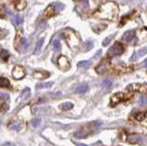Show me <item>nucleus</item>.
<instances>
[{
  "label": "nucleus",
  "mask_w": 147,
  "mask_h": 146,
  "mask_svg": "<svg viewBox=\"0 0 147 146\" xmlns=\"http://www.w3.org/2000/svg\"><path fill=\"white\" fill-rule=\"evenodd\" d=\"M7 109V104L5 99L0 98V112H4Z\"/></svg>",
  "instance_id": "4be33fe9"
},
{
  "label": "nucleus",
  "mask_w": 147,
  "mask_h": 146,
  "mask_svg": "<svg viewBox=\"0 0 147 146\" xmlns=\"http://www.w3.org/2000/svg\"><path fill=\"white\" fill-rule=\"evenodd\" d=\"M53 48L56 52H59L60 50H61V43H60V40H54L53 42Z\"/></svg>",
  "instance_id": "5701e85b"
},
{
  "label": "nucleus",
  "mask_w": 147,
  "mask_h": 146,
  "mask_svg": "<svg viewBox=\"0 0 147 146\" xmlns=\"http://www.w3.org/2000/svg\"><path fill=\"white\" fill-rule=\"evenodd\" d=\"M15 22H16V24L17 25H20L22 24V22H23V17L20 15H17L15 17Z\"/></svg>",
  "instance_id": "c85d7f7f"
},
{
  "label": "nucleus",
  "mask_w": 147,
  "mask_h": 146,
  "mask_svg": "<svg viewBox=\"0 0 147 146\" xmlns=\"http://www.w3.org/2000/svg\"><path fill=\"white\" fill-rule=\"evenodd\" d=\"M128 89L131 91H144L146 89V85L141 84H133L129 86Z\"/></svg>",
  "instance_id": "f8f14e48"
},
{
  "label": "nucleus",
  "mask_w": 147,
  "mask_h": 146,
  "mask_svg": "<svg viewBox=\"0 0 147 146\" xmlns=\"http://www.w3.org/2000/svg\"><path fill=\"white\" fill-rule=\"evenodd\" d=\"M63 37L71 48L77 46L80 42V40L76 36V34L72 30H64L63 31Z\"/></svg>",
  "instance_id": "f03ea898"
},
{
  "label": "nucleus",
  "mask_w": 147,
  "mask_h": 146,
  "mask_svg": "<svg viewBox=\"0 0 147 146\" xmlns=\"http://www.w3.org/2000/svg\"><path fill=\"white\" fill-rule=\"evenodd\" d=\"M134 31L133 30H129V31H126L125 33L123 34L122 36V40H124V42H130L131 40L134 38Z\"/></svg>",
  "instance_id": "9b49d317"
},
{
  "label": "nucleus",
  "mask_w": 147,
  "mask_h": 146,
  "mask_svg": "<svg viewBox=\"0 0 147 146\" xmlns=\"http://www.w3.org/2000/svg\"><path fill=\"white\" fill-rule=\"evenodd\" d=\"M141 123H142V124L144 125V126L147 127V118H144V120H142L141 121Z\"/></svg>",
  "instance_id": "72a5a7b5"
},
{
  "label": "nucleus",
  "mask_w": 147,
  "mask_h": 146,
  "mask_svg": "<svg viewBox=\"0 0 147 146\" xmlns=\"http://www.w3.org/2000/svg\"><path fill=\"white\" fill-rule=\"evenodd\" d=\"M43 42H44V39L43 38H41L38 40V42H37L36 44V48H35V53H38L40 52V50L41 48V46H42V44H43Z\"/></svg>",
  "instance_id": "6ab92c4d"
},
{
  "label": "nucleus",
  "mask_w": 147,
  "mask_h": 146,
  "mask_svg": "<svg viewBox=\"0 0 147 146\" xmlns=\"http://www.w3.org/2000/svg\"><path fill=\"white\" fill-rule=\"evenodd\" d=\"M3 146H13L11 143H6V144H4Z\"/></svg>",
  "instance_id": "e433bc0d"
},
{
  "label": "nucleus",
  "mask_w": 147,
  "mask_h": 146,
  "mask_svg": "<svg viewBox=\"0 0 147 146\" xmlns=\"http://www.w3.org/2000/svg\"><path fill=\"white\" fill-rule=\"evenodd\" d=\"M139 103L142 106H144V105H146L147 104V98L145 95H142L140 97V100H139Z\"/></svg>",
  "instance_id": "393cba45"
},
{
  "label": "nucleus",
  "mask_w": 147,
  "mask_h": 146,
  "mask_svg": "<svg viewBox=\"0 0 147 146\" xmlns=\"http://www.w3.org/2000/svg\"><path fill=\"white\" fill-rule=\"evenodd\" d=\"M127 141H129L130 143H146L147 141V139L145 136H142V135H138V134H135V135H130L128 137Z\"/></svg>",
  "instance_id": "39448f33"
},
{
  "label": "nucleus",
  "mask_w": 147,
  "mask_h": 146,
  "mask_svg": "<svg viewBox=\"0 0 147 146\" xmlns=\"http://www.w3.org/2000/svg\"><path fill=\"white\" fill-rule=\"evenodd\" d=\"M34 76L36 77V78H39V79H43L45 78V77L48 76V73H45V72H36L34 74Z\"/></svg>",
  "instance_id": "a211bd4d"
},
{
  "label": "nucleus",
  "mask_w": 147,
  "mask_h": 146,
  "mask_svg": "<svg viewBox=\"0 0 147 146\" xmlns=\"http://www.w3.org/2000/svg\"><path fill=\"white\" fill-rule=\"evenodd\" d=\"M119 12L118 6L114 2H106L102 4L98 10L96 12V16L103 20H115Z\"/></svg>",
  "instance_id": "f257e3e1"
},
{
  "label": "nucleus",
  "mask_w": 147,
  "mask_h": 146,
  "mask_svg": "<svg viewBox=\"0 0 147 146\" xmlns=\"http://www.w3.org/2000/svg\"><path fill=\"white\" fill-rule=\"evenodd\" d=\"M123 51H124V48L122 46V44L119 42H115L112 45V47H110L108 51V56L109 57L119 56L123 53Z\"/></svg>",
  "instance_id": "7ed1b4c3"
},
{
  "label": "nucleus",
  "mask_w": 147,
  "mask_h": 146,
  "mask_svg": "<svg viewBox=\"0 0 147 146\" xmlns=\"http://www.w3.org/2000/svg\"><path fill=\"white\" fill-rule=\"evenodd\" d=\"M125 98V96H124L123 93H117L113 95L111 97V105L112 106H115V105H117L118 103H119L121 101Z\"/></svg>",
  "instance_id": "9d476101"
},
{
  "label": "nucleus",
  "mask_w": 147,
  "mask_h": 146,
  "mask_svg": "<svg viewBox=\"0 0 147 146\" xmlns=\"http://www.w3.org/2000/svg\"><path fill=\"white\" fill-rule=\"evenodd\" d=\"M109 67H110L109 62L108 60H104L96 67V72L98 73V75H104L109 71Z\"/></svg>",
  "instance_id": "20e7f679"
},
{
  "label": "nucleus",
  "mask_w": 147,
  "mask_h": 146,
  "mask_svg": "<svg viewBox=\"0 0 147 146\" xmlns=\"http://www.w3.org/2000/svg\"><path fill=\"white\" fill-rule=\"evenodd\" d=\"M91 132V129L88 127V126H84L80 128L79 130H78L76 131V133L75 134V136L76 137V138H86L87 135H88L89 133Z\"/></svg>",
  "instance_id": "0eeeda50"
},
{
  "label": "nucleus",
  "mask_w": 147,
  "mask_h": 146,
  "mask_svg": "<svg viewBox=\"0 0 147 146\" xmlns=\"http://www.w3.org/2000/svg\"><path fill=\"white\" fill-rule=\"evenodd\" d=\"M53 6L55 7V9H57V10H61L63 8V4H60V3H54Z\"/></svg>",
  "instance_id": "7c9ffc66"
},
{
  "label": "nucleus",
  "mask_w": 147,
  "mask_h": 146,
  "mask_svg": "<svg viewBox=\"0 0 147 146\" xmlns=\"http://www.w3.org/2000/svg\"><path fill=\"white\" fill-rule=\"evenodd\" d=\"M0 34H1V30H0Z\"/></svg>",
  "instance_id": "4c0bfd02"
},
{
  "label": "nucleus",
  "mask_w": 147,
  "mask_h": 146,
  "mask_svg": "<svg viewBox=\"0 0 147 146\" xmlns=\"http://www.w3.org/2000/svg\"><path fill=\"white\" fill-rule=\"evenodd\" d=\"M13 5L17 10L21 11L26 8L27 2H26V0H13Z\"/></svg>",
  "instance_id": "1a4fd4ad"
},
{
  "label": "nucleus",
  "mask_w": 147,
  "mask_h": 146,
  "mask_svg": "<svg viewBox=\"0 0 147 146\" xmlns=\"http://www.w3.org/2000/svg\"><path fill=\"white\" fill-rule=\"evenodd\" d=\"M112 85V81L109 80V79H106L102 82V84H101V85L102 86H105V87H109L110 85Z\"/></svg>",
  "instance_id": "bb28decb"
},
{
  "label": "nucleus",
  "mask_w": 147,
  "mask_h": 146,
  "mask_svg": "<svg viewBox=\"0 0 147 146\" xmlns=\"http://www.w3.org/2000/svg\"><path fill=\"white\" fill-rule=\"evenodd\" d=\"M55 14V7L53 5H50L47 7V8L44 11V16L46 17H51Z\"/></svg>",
  "instance_id": "ddd939ff"
},
{
  "label": "nucleus",
  "mask_w": 147,
  "mask_h": 146,
  "mask_svg": "<svg viewBox=\"0 0 147 146\" xmlns=\"http://www.w3.org/2000/svg\"><path fill=\"white\" fill-rule=\"evenodd\" d=\"M76 1H78V0H76Z\"/></svg>",
  "instance_id": "58836bf2"
},
{
  "label": "nucleus",
  "mask_w": 147,
  "mask_h": 146,
  "mask_svg": "<svg viewBox=\"0 0 147 146\" xmlns=\"http://www.w3.org/2000/svg\"><path fill=\"white\" fill-rule=\"evenodd\" d=\"M77 146H88V145H86V144H85V143H76Z\"/></svg>",
  "instance_id": "f704fd0d"
},
{
  "label": "nucleus",
  "mask_w": 147,
  "mask_h": 146,
  "mask_svg": "<svg viewBox=\"0 0 147 146\" xmlns=\"http://www.w3.org/2000/svg\"><path fill=\"white\" fill-rule=\"evenodd\" d=\"M142 65H144V67H147V59H146V60L144 63H142Z\"/></svg>",
  "instance_id": "c9c22d12"
},
{
  "label": "nucleus",
  "mask_w": 147,
  "mask_h": 146,
  "mask_svg": "<svg viewBox=\"0 0 147 146\" xmlns=\"http://www.w3.org/2000/svg\"><path fill=\"white\" fill-rule=\"evenodd\" d=\"M53 82H49V83H43V84H40L37 85V88L41 89V88H49L53 85Z\"/></svg>",
  "instance_id": "412c9836"
},
{
  "label": "nucleus",
  "mask_w": 147,
  "mask_h": 146,
  "mask_svg": "<svg viewBox=\"0 0 147 146\" xmlns=\"http://www.w3.org/2000/svg\"><path fill=\"white\" fill-rule=\"evenodd\" d=\"M40 120H33V126L34 127H37L40 125Z\"/></svg>",
  "instance_id": "473e14b6"
},
{
  "label": "nucleus",
  "mask_w": 147,
  "mask_h": 146,
  "mask_svg": "<svg viewBox=\"0 0 147 146\" xmlns=\"http://www.w3.org/2000/svg\"><path fill=\"white\" fill-rule=\"evenodd\" d=\"M146 53H147V47H144V48L140 49L139 51H138L137 55L138 56H144V55H145Z\"/></svg>",
  "instance_id": "a878e982"
},
{
  "label": "nucleus",
  "mask_w": 147,
  "mask_h": 146,
  "mask_svg": "<svg viewBox=\"0 0 147 146\" xmlns=\"http://www.w3.org/2000/svg\"><path fill=\"white\" fill-rule=\"evenodd\" d=\"M12 75H13V77L15 79H21L24 77L25 75V70H24V68L20 66V65H17L14 67V69H13V72H12Z\"/></svg>",
  "instance_id": "423d86ee"
},
{
  "label": "nucleus",
  "mask_w": 147,
  "mask_h": 146,
  "mask_svg": "<svg viewBox=\"0 0 147 146\" xmlns=\"http://www.w3.org/2000/svg\"><path fill=\"white\" fill-rule=\"evenodd\" d=\"M92 48H93V42H91V40H87V42L85 43L84 51L85 52H88L89 50H91Z\"/></svg>",
  "instance_id": "b1692460"
},
{
  "label": "nucleus",
  "mask_w": 147,
  "mask_h": 146,
  "mask_svg": "<svg viewBox=\"0 0 147 146\" xmlns=\"http://www.w3.org/2000/svg\"><path fill=\"white\" fill-rule=\"evenodd\" d=\"M58 65L59 67L61 68L63 70H66L68 69L69 67H70V63H69V61L68 59L65 57V56H60L59 59H58Z\"/></svg>",
  "instance_id": "6e6552de"
},
{
  "label": "nucleus",
  "mask_w": 147,
  "mask_h": 146,
  "mask_svg": "<svg viewBox=\"0 0 147 146\" xmlns=\"http://www.w3.org/2000/svg\"><path fill=\"white\" fill-rule=\"evenodd\" d=\"M135 118H136V120H137L142 121V120L145 118V115H144V113H139V114H137Z\"/></svg>",
  "instance_id": "c756f323"
},
{
  "label": "nucleus",
  "mask_w": 147,
  "mask_h": 146,
  "mask_svg": "<svg viewBox=\"0 0 147 146\" xmlns=\"http://www.w3.org/2000/svg\"><path fill=\"white\" fill-rule=\"evenodd\" d=\"M0 87H5V88L10 87V82H9V80L5 78V77H0Z\"/></svg>",
  "instance_id": "4468645a"
},
{
  "label": "nucleus",
  "mask_w": 147,
  "mask_h": 146,
  "mask_svg": "<svg viewBox=\"0 0 147 146\" xmlns=\"http://www.w3.org/2000/svg\"><path fill=\"white\" fill-rule=\"evenodd\" d=\"M90 65H91L90 61H81V62L78 63L77 65L79 68H87Z\"/></svg>",
  "instance_id": "aec40b11"
},
{
  "label": "nucleus",
  "mask_w": 147,
  "mask_h": 146,
  "mask_svg": "<svg viewBox=\"0 0 147 146\" xmlns=\"http://www.w3.org/2000/svg\"><path fill=\"white\" fill-rule=\"evenodd\" d=\"M112 37H113V36H109V37L106 38V39L103 40V42H102L103 46H108V45L110 43V42H111V39H112Z\"/></svg>",
  "instance_id": "cd10ccee"
},
{
  "label": "nucleus",
  "mask_w": 147,
  "mask_h": 146,
  "mask_svg": "<svg viewBox=\"0 0 147 146\" xmlns=\"http://www.w3.org/2000/svg\"><path fill=\"white\" fill-rule=\"evenodd\" d=\"M5 16V9L3 6H0V17H4Z\"/></svg>",
  "instance_id": "2f4dec72"
},
{
  "label": "nucleus",
  "mask_w": 147,
  "mask_h": 146,
  "mask_svg": "<svg viewBox=\"0 0 147 146\" xmlns=\"http://www.w3.org/2000/svg\"><path fill=\"white\" fill-rule=\"evenodd\" d=\"M87 89H88V85H87V84H82L80 85L79 86H77L76 89V93H85L87 91Z\"/></svg>",
  "instance_id": "2eb2a0df"
},
{
  "label": "nucleus",
  "mask_w": 147,
  "mask_h": 146,
  "mask_svg": "<svg viewBox=\"0 0 147 146\" xmlns=\"http://www.w3.org/2000/svg\"><path fill=\"white\" fill-rule=\"evenodd\" d=\"M74 107V105L71 102H65L60 105V108H61L62 110H69Z\"/></svg>",
  "instance_id": "dca6fc26"
},
{
  "label": "nucleus",
  "mask_w": 147,
  "mask_h": 146,
  "mask_svg": "<svg viewBox=\"0 0 147 146\" xmlns=\"http://www.w3.org/2000/svg\"><path fill=\"white\" fill-rule=\"evenodd\" d=\"M0 57H1V59L4 62H7L9 58V52L7 50H2V51L0 52Z\"/></svg>",
  "instance_id": "f3484780"
}]
</instances>
